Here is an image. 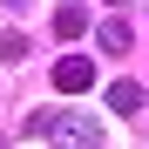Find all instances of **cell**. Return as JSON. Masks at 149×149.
Listing matches in <instances>:
<instances>
[{"label":"cell","instance_id":"cell-1","mask_svg":"<svg viewBox=\"0 0 149 149\" xmlns=\"http://www.w3.org/2000/svg\"><path fill=\"white\" fill-rule=\"evenodd\" d=\"M20 136L41 142V136H61V142H102V122H95L88 109H34L27 122H20Z\"/></svg>","mask_w":149,"mask_h":149},{"label":"cell","instance_id":"cell-2","mask_svg":"<svg viewBox=\"0 0 149 149\" xmlns=\"http://www.w3.org/2000/svg\"><path fill=\"white\" fill-rule=\"evenodd\" d=\"M88 81H95V61H88V54H61V61H54V88H68V95H81Z\"/></svg>","mask_w":149,"mask_h":149},{"label":"cell","instance_id":"cell-3","mask_svg":"<svg viewBox=\"0 0 149 149\" xmlns=\"http://www.w3.org/2000/svg\"><path fill=\"white\" fill-rule=\"evenodd\" d=\"M54 34H61V41L88 34V14H81V0H68V7H54Z\"/></svg>","mask_w":149,"mask_h":149},{"label":"cell","instance_id":"cell-4","mask_svg":"<svg viewBox=\"0 0 149 149\" xmlns=\"http://www.w3.org/2000/svg\"><path fill=\"white\" fill-rule=\"evenodd\" d=\"M109 109H115V115H136V109H142V88L129 81V74H122V81H109Z\"/></svg>","mask_w":149,"mask_h":149},{"label":"cell","instance_id":"cell-5","mask_svg":"<svg viewBox=\"0 0 149 149\" xmlns=\"http://www.w3.org/2000/svg\"><path fill=\"white\" fill-rule=\"evenodd\" d=\"M129 41H136V34H129V20H109V27L95 34V47H102V54H129Z\"/></svg>","mask_w":149,"mask_h":149},{"label":"cell","instance_id":"cell-6","mask_svg":"<svg viewBox=\"0 0 149 149\" xmlns=\"http://www.w3.org/2000/svg\"><path fill=\"white\" fill-rule=\"evenodd\" d=\"M0 61H27V34H0Z\"/></svg>","mask_w":149,"mask_h":149},{"label":"cell","instance_id":"cell-7","mask_svg":"<svg viewBox=\"0 0 149 149\" xmlns=\"http://www.w3.org/2000/svg\"><path fill=\"white\" fill-rule=\"evenodd\" d=\"M7 7H14V14H27V7H34V0H7Z\"/></svg>","mask_w":149,"mask_h":149}]
</instances>
